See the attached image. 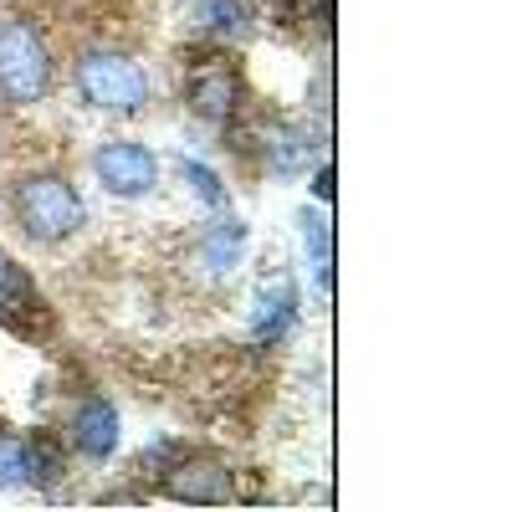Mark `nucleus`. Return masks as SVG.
<instances>
[{
    "label": "nucleus",
    "instance_id": "nucleus-1",
    "mask_svg": "<svg viewBox=\"0 0 512 512\" xmlns=\"http://www.w3.org/2000/svg\"><path fill=\"white\" fill-rule=\"evenodd\" d=\"M11 210H16V221L26 226L31 241H67L72 231H82V221H88L77 190L62 175H26L11 190Z\"/></svg>",
    "mask_w": 512,
    "mask_h": 512
},
{
    "label": "nucleus",
    "instance_id": "nucleus-2",
    "mask_svg": "<svg viewBox=\"0 0 512 512\" xmlns=\"http://www.w3.org/2000/svg\"><path fill=\"white\" fill-rule=\"evenodd\" d=\"M52 88V57L47 41L26 21H0V93L11 103H41Z\"/></svg>",
    "mask_w": 512,
    "mask_h": 512
},
{
    "label": "nucleus",
    "instance_id": "nucleus-3",
    "mask_svg": "<svg viewBox=\"0 0 512 512\" xmlns=\"http://www.w3.org/2000/svg\"><path fill=\"white\" fill-rule=\"evenodd\" d=\"M77 88L103 113H139L149 103V77L123 52H88L77 62Z\"/></svg>",
    "mask_w": 512,
    "mask_h": 512
},
{
    "label": "nucleus",
    "instance_id": "nucleus-4",
    "mask_svg": "<svg viewBox=\"0 0 512 512\" xmlns=\"http://www.w3.org/2000/svg\"><path fill=\"white\" fill-rule=\"evenodd\" d=\"M241 98H246V88H241V72H236L231 57H205L185 77V103L205 123H231Z\"/></svg>",
    "mask_w": 512,
    "mask_h": 512
},
{
    "label": "nucleus",
    "instance_id": "nucleus-5",
    "mask_svg": "<svg viewBox=\"0 0 512 512\" xmlns=\"http://www.w3.org/2000/svg\"><path fill=\"white\" fill-rule=\"evenodd\" d=\"M93 175H98V185H108L113 195L139 200V195H149V190L159 185V159H154L144 144H134V139H113V144H103V149L93 154Z\"/></svg>",
    "mask_w": 512,
    "mask_h": 512
},
{
    "label": "nucleus",
    "instance_id": "nucleus-6",
    "mask_svg": "<svg viewBox=\"0 0 512 512\" xmlns=\"http://www.w3.org/2000/svg\"><path fill=\"white\" fill-rule=\"evenodd\" d=\"M164 492H169V497H180V502H231V497H236L231 472H226L221 461H205V456L180 461L175 472L164 477Z\"/></svg>",
    "mask_w": 512,
    "mask_h": 512
},
{
    "label": "nucleus",
    "instance_id": "nucleus-7",
    "mask_svg": "<svg viewBox=\"0 0 512 512\" xmlns=\"http://www.w3.org/2000/svg\"><path fill=\"white\" fill-rule=\"evenodd\" d=\"M297 323V287L287 277L267 282L262 292H256V308H251V344H277V338H287V328Z\"/></svg>",
    "mask_w": 512,
    "mask_h": 512
},
{
    "label": "nucleus",
    "instance_id": "nucleus-8",
    "mask_svg": "<svg viewBox=\"0 0 512 512\" xmlns=\"http://www.w3.org/2000/svg\"><path fill=\"white\" fill-rule=\"evenodd\" d=\"M72 446L82 456H93V461L113 456V446H118V410L108 400H82L77 415H72Z\"/></svg>",
    "mask_w": 512,
    "mask_h": 512
},
{
    "label": "nucleus",
    "instance_id": "nucleus-9",
    "mask_svg": "<svg viewBox=\"0 0 512 512\" xmlns=\"http://www.w3.org/2000/svg\"><path fill=\"white\" fill-rule=\"evenodd\" d=\"M36 318H41V292H36L31 272L16 262H0V323L16 333H31Z\"/></svg>",
    "mask_w": 512,
    "mask_h": 512
},
{
    "label": "nucleus",
    "instance_id": "nucleus-10",
    "mask_svg": "<svg viewBox=\"0 0 512 512\" xmlns=\"http://www.w3.org/2000/svg\"><path fill=\"white\" fill-rule=\"evenodd\" d=\"M241 251H246V226H241V221L210 226L205 241H200V272H205V277H226V272L241 262Z\"/></svg>",
    "mask_w": 512,
    "mask_h": 512
},
{
    "label": "nucleus",
    "instance_id": "nucleus-11",
    "mask_svg": "<svg viewBox=\"0 0 512 512\" xmlns=\"http://www.w3.org/2000/svg\"><path fill=\"white\" fill-rule=\"evenodd\" d=\"M262 159H267V169L272 175H297V169H303V159H308V144H303V134H297V128H267L262 134Z\"/></svg>",
    "mask_w": 512,
    "mask_h": 512
},
{
    "label": "nucleus",
    "instance_id": "nucleus-12",
    "mask_svg": "<svg viewBox=\"0 0 512 512\" xmlns=\"http://www.w3.org/2000/svg\"><path fill=\"white\" fill-rule=\"evenodd\" d=\"M303 241H308V262H313V277H318V287H333V236H328V226L313 216V210H303Z\"/></svg>",
    "mask_w": 512,
    "mask_h": 512
},
{
    "label": "nucleus",
    "instance_id": "nucleus-13",
    "mask_svg": "<svg viewBox=\"0 0 512 512\" xmlns=\"http://www.w3.org/2000/svg\"><path fill=\"white\" fill-rule=\"evenodd\" d=\"M195 26L216 36H236L246 31V6L241 0H195Z\"/></svg>",
    "mask_w": 512,
    "mask_h": 512
},
{
    "label": "nucleus",
    "instance_id": "nucleus-14",
    "mask_svg": "<svg viewBox=\"0 0 512 512\" xmlns=\"http://www.w3.org/2000/svg\"><path fill=\"white\" fill-rule=\"evenodd\" d=\"M26 466H31V482L52 487V482L62 477V446H57L52 436H36V441L26 446Z\"/></svg>",
    "mask_w": 512,
    "mask_h": 512
},
{
    "label": "nucleus",
    "instance_id": "nucleus-15",
    "mask_svg": "<svg viewBox=\"0 0 512 512\" xmlns=\"http://www.w3.org/2000/svg\"><path fill=\"white\" fill-rule=\"evenodd\" d=\"M31 482V466H26V441L0 431V487H21Z\"/></svg>",
    "mask_w": 512,
    "mask_h": 512
},
{
    "label": "nucleus",
    "instance_id": "nucleus-16",
    "mask_svg": "<svg viewBox=\"0 0 512 512\" xmlns=\"http://www.w3.org/2000/svg\"><path fill=\"white\" fill-rule=\"evenodd\" d=\"M180 169H185V180L195 185V195H200L210 210H221V205H226V185H221L216 169H205V164H195V159H185Z\"/></svg>",
    "mask_w": 512,
    "mask_h": 512
},
{
    "label": "nucleus",
    "instance_id": "nucleus-17",
    "mask_svg": "<svg viewBox=\"0 0 512 512\" xmlns=\"http://www.w3.org/2000/svg\"><path fill=\"white\" fill-rule=\"evenodd\" d=\"M313 195H318V200H333V164H328V169H318V180H313Z\"/></svg>",
    "mask_w": 512,
    "mask_h": 512
},
{
    "label": "nucleus",
    "instance_id": "nucleus-18",
    "mask_svg": "<svg viewBox=\"0 0 512 512\" xmlns=\"http://www.w3.org/2000/svg\"><path fill=\"white\" fill-rule=\"evenodd\" d=\"M0 262H6V256H0Z\"/></svg>",
    "mask_w": 512,
    "mask_h": 512
}]
</instances>
